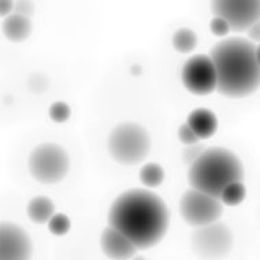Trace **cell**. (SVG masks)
<instances>
[{"mask_svg": "<svg viewBox=\"0 0 260 260\" xmlns=\"http://www.w3.org/2000/svg\"><path fill=\"white\" fill-rule=\"evenodd\" d=\"M33 242L22 226L14 222L0 224V260H31Z\"/></svg>", "mask_w": 260, "mask_h": 260, "instance_id": "obj_10", "label": "cell"}, {"mask_svg": "<svg viewBox=\"0 0 260 260\" xmlns=\"http://www.w3.org/2000/svg\"><path fill=\"white\" fill-rule=\"evenodd\" d=\"M14 14H18V15H22V17H26V18L30 19L33 17V14H35V5L31 2H27V0L15 2Z\"/></svg>", "mask_w": 260, "mask_h": 260, "instance_id": "obj_23", "label": "cell"}, {"mask_svg": "<svg viewBox=\"0 0 260 260\" xmlns=\"http://www.w3.org/2000/svg\"><path fill=\"white\" fill-rule=\"evenodd\" d=\"M14 5H15V2H13V0H2L0 2V14H2V17L7 18L9 15H11V13L14 14Z\"/></svg>", "mask_w": 260, "mask_h": 260, "instance_id": "obj_25", "label": "cell"}, {"mask_svg": "<svg viewBox=\"0 0 260 260\" xmlns=\"http://www.w3.org/2000/svg\"><path fill=\"white\" fill-rule=\"evenodd\" d=\"M151 145L148 130L136 122H122L115 126L107 141L111 157L123 166H136L145 160Z\"/></svg>", "mask_w": 260, "mask_h": 260, "instance_id": "obj_4", "label": "cell"}, {"mask_svg": "<svg viewBox=\"0 0 260 260\" xmlns=\"http://www.w3.org/2000/svg\"><path fill=\"white\" fill-rule=\"evenodd\" d=\"M47 80V77L44 76V74H35V76L31 77L30 78V89L35 92L36 90V86L39 88V92H43V90L47 88V84H48V81H45Z\"/></svg>", "mask_w": 260, "mask_h": 260, "instance_id": "obj_24", "label": "cell"}, {"mask_svg": "<svg viewBox=\"0 0 260 260\" xmlns=\"http://www.w3.org/2000/svg\"><path fill=\"white\" fill-rule=\"evenodd\" d=\"M181 78L185 88L199 96L212 93L218 85L215 64L210 55L199 54L189 58L182 68Z\"/></svg>", "mask_w": 260, "mask_h": 260, "instance_id": "obj_9", "label": "cell"}, {"mask_svg": "<svg viewBox=\"0 0 260 260\" xmlns=\"http://www.w3.org/2000/svg\"><path fill=\"white\" fill-rule=\"evenodd\" d=\"M248 40H251L252 43H259L260 44V22L255 23L253 26L247 31Z\"/></svg>", "mask_w": 260, "mask_h": 260, "instance_id": "obj_26", "label": "cell"}, {"mask_svg": "<svg viewBox=\"0 0 260 260\" xmlns=\"http://www.w3.org/2000/svg\"><path fill=\"white\" fill-rule=\"evenodd\" d=\"M100 247L111 260H132L137 253L135 244L111 226L106 228L100 236Z\"/></svg>", "mask_w": 260, "mask_h": 260, "instance_id": "obj_11", "label": "cell"}, {"mask_svg": "<svg viewBox=\"0 0 260 260\" xmlns=\"http://www.w3.org/2000/svg\"><path fill=\"white\" fill-rule=\"evenodd\" d=\"M210 29L212 31V35H215L218 37H224L228 36V33L230 30V26L228 25V22L224 21V19L219 18V17H214V18L211 19L210 22Z\"/></svg>", "mask_w": 260, "mask_h": 260, "instance_id": "obj_22", "label": "cell"}, {"mask_svg": "<svg viewBox=\"0 0 260 260\" xmlns=\"http://www.w3.org/2000/svg\"><path fill=\"white\" fill-rule=\"evenodd\" d=\"M211 11L214 17L224 19L236 33L248 31L260 22V0H214Z\"/></svg>", "mask_w": 260, "mask_h": 260, "instance_id": "obj_8", "label": "cell"}, {"mask_svg": "<svg viewBox=\"0 0 260 260\" xmlns=\"http://www.w3.org/2000/svg\"><path fill=\"white\" fill-rule=\"evenodd\" d=\"M31 30H33V23L30 19L18 14H11L7 18L3 19L2 23L3 36L13 43L25 41L31 35Z\"/></svg>", "mask_w": 260, "mask_h": 260, "instance_id": "obj_13", "label": "cell"}, {"mask_svg": "<svg viewBox=\"0 0 260 260\" xmlns=\"http://www.w3.org/2000/svg\"><path fill=\"white\" fill-rule=\"evenodd\" d=\"M247 196V188L242 182H234L224 189L220 202L226 206H238L240 203L244 202V199Z\"/></svg>", "mask_w": 260, "mask_h": 260, "instance_id": "obj_17", "label": "cell"}, {"mask_svg": "<svg viewBox=\"0 0 260 260\" xmlns=\"http://www.w3.org/2000/svg\"><path fill=\"white\" fill-rule=\"evenodd\" d=\"M190 129L194 132V135L198 136L199 139H210L211 136L218 129V119L216 115L211 110L207 108H198L193 110L189 114L188 121H186Z\"/></svg>", "mask_w": 260, "mask_h": 260, "instance_id": "obj_12", "label": "cell"}, {"mask_svg": "<svg viewBox=\"0 0 260 260\" xmlns=\"http://www.w3.org/2000/svg\"><path fill=\"white\" fill-rule=\"evenodd\" d=\"M207 149V147L204 144H193V145H186V148L184 149V152H182V159H184V163L186 165H192L193 161H196L200 157L204 151Z\"/></svg>", "mask_w": 260, "mask_h": 260, "instance_id": "obj_20", "label": "cell"}, {"mask_svg": "<svg viewBox=\"0 0 260 260\" xmlns=\"http://www.w3.org/2000/svg\"><path fill=\"white\" fill-rule=\"evenodd\" d=\"M256 60H257V64L260 68V44L256 45Z\"/></svg>", "mask_w": 260, "mask_h": 260, "instance_id": "obj_27", "label": "cell"}, {"mask_svg": "<svg viewBox=\"0 0 260 260\" xmlns=\"http://www.w3.org/2000/svg\"><path fill=\"white\" fill-rule=\"evenodd\" d=\"M165 180V170L157 163H147L140 170V181L147 188H157Z\"/></svg>", "mask_w": 260, "mask_h": 260, "instance_id": "obj_16", "label": "cell"}, {"mask_svg": "<svg viewBox=\"0 0 260 260\" xmlns=\"http://www.w3.org/2000/svg\"><path fill=\"white\" fill-rule=\"evenodd\" d=\"M178 139L184 145H193V144H198L199 143V137L194 135V132L190 129V126L185 122L182 125L180 126V129H178Z\"/></svg>", "mask_w": 260, "mask_h": 260, "instance_id": "obj_21", "label": "cell"}, {"mask_svg": "<svg viewBox=\"0 0 260 260\" xmlns=\"http://www.w3.org/2000/svg\"><path fill=\"white\" fill-rule=\"evenodd\" d=\"M50 118L56 123H63L66 122L72 115V110L68 103L64 102H55L50 107Z\"/></svg>", "mask_w": 260, "mask_h": 260, "instance_id": "obj_19", "label": "cell"}, {"mask_svg": "<svg viewBox=\"0 0 260 260\" xmlns=\"http://www.w3.org/2000/svg\"><path fill=\"white\" fill-rule=\"evenodd\" d=\"M173 47L181 54H189L198 47V36L189 27H182L173 36Z\"/></svg>", "mask_w": 260, "mask_h": 260, "instance_id": "obj_15", "label": "cell"}, {"mask_svg": "<svg viewBox=\"0 0 260 260\" xmlns=\"http://www.w3.org/2000/svg\"><path fill=\"white\" fill-rule=\"evenodd\" d=\"M108 226L121 232L137 249L155 247L166 236L170 212L165 200L149 189L121 193L108 210Z\"/></svg>", "mask_w": 260, "mask_h": 260, "instance_id": "obj_1", "label": "cell"}, {"mask_svg": "<svg viewBox=\"0 0 260 260\" xmlns=\"http://www.w3.org/2000/svg\"><path fill=\"white\" fill-rule=\"evenodd\" d=\"M133 260H145V257H144V256H135Z\"/></svg>", "mask_w": 260, "mask_h": 260, "instance_id": "obj_28", "label": "cell"}, {"mask_svg": "<svg viewBox=\"0 0 260 260\" xmlns=\"http://www.w3.org/2000/svg\"><path fill=\"white\" fill-rule=\"evenodd\" d=\"M26 212L31 222L39 224L48 223L51 218L55 215V204L51 199L37 196L27 203Z\"/></svg>", "mask_w": 260, "mask_h": 260, "instance_id": "obj_14", "label": "cell"}, {"mask_svg": "<svg viewBox=\"0 0 260 260\" xmlns=\"http://www.w3.org/2000/svg\"><path fill=\"white\" fill-rule=\"evenodd\" d=\"M29 171L36 181L45 185L58 184L70 170V157L62 145L44 143L29 155Z\"/></svg>", "mask_w": 260, "mask_h": 260, "instance_id": "obj_5", "label": "cell"}, {"mask_svg": "<svg viewBox=\"0 0 260 260\" xmlns=\"http://www.w3.org/2000/svg\"><path fill=\"white\" fill-rule=\"evenodd\" d=\"M234 245L232 230L223 222L194 228L190 234V247L200 260H223L229 256Z\"/></svg>", "mask_w": 260, "mask_h": 260, "instance_id": "obj_6", "label": "cell"}, {"mask_svg": "<svg viewBox=\"0 0 260 260\" xmlns=\"http://www.w3.org/2000/svg\"><path fill=\"white\" fill-rule=\"evenodd\" d=\"M72 228V222L64 214H55L48 222V230L55 236H64Z\"/></svg>", "mask_w": 260, "mask_h": 260, "instance_id": "obj_18", "label": "cell"}, {"mask_svg": "<svg viewBox=\"0 0 260 260\" xmlns=\"http://www.w3.org/2000/svg\"><path fill=\"white\" fill-rule=\"evenodd\" d=\"M215 64L216 90L224 98L242 99L260 88V68L256 45L245 37H228L210 51Z\"/></svg>", "mask_w": 260, "mask_h": 260, "instance_id": "obj_2", "label": "cell"}, {"mask_svg": "<svg viewBox=\"0 0 260 260\" xmlns=\"http://www.w3.org/2000/svg\"><path fill=\"white\" fill-rule=\"evenodd\" d=\"M244 177V165L232 149L210 147L189 166L188 184L220 200L224 189L234 182H242Z\"/></svg>", "mask_w": 260, "mask_h": 260, "instance_id": "obj_3", "label": "cell"}, {"mask_svg": "<svg viewBox=\"0 0 260 260\" xmlns=\"http://www.w3.org/2000/svg\"><path fill=\"white\" fill-rule=\"evenodd\" d=\"M181 218L192 228H200L218 222L223 214V203L219 199L189 188L180 199Z\"/></svg>", "mask_w": 260, "mask_h": 260, "instance_id": "obj_7", "label": "cell"}]
</instances>
